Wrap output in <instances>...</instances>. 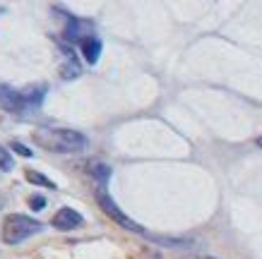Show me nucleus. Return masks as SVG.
<instances>
[{"label":"nucleus","mask_w":262,"mask_h":259,"mask_svg":"<svg viewBox=\"0 0 262 259\" xmlns=\"http://www.w3.org/2000/svg\"><path fill=\"white\" fill-rule=\"evenodd\" d=\"M0 209H3V197H0Z\"/></svg>","instance_id":"14"},{"label":"nucleus","mask_w":262,"mask_h":259,"mask_svg":"<svg viewBox=\"0 0 262 259\" xmlns=\"http://www.w3.org/2000/svg\"><path fill=\"white\" fill-rule=\"evenodd\" d=\"M43 94H46L43 86L17 91V89H10V86L0 84V106L5 110H10V113H29V110H36L41 106Z\"/></svg>","instance_id":"3"},{"label":"nucleus","mask_w":262,"mask_h":259,"mask_svg":"<svg viewBox=\"0 0 262 259\" xmlns=\"http://www.w3.org/2000/svg\"><path fill=\"white\" fill-rule=\"evenodd\" d=\"M92 173L96 175V180H99V185H106V180L111 178V166L94 163V166H92Z\"/></svg>","instance_id":"9"},{"label":"nucleus","mask_w":262,"mask_h":259,"mask_svg":"<svg viewBox=\"0 0 262 259\" xmlns=\"http://www.w3.org/2000/svg\"><path fill=\"white\" fill-rule=\"evenodd\" d=\"M51 223H53L56 230H75V228H80L82 223H84V219H82L80 211H75V209H70V206H63V209L53 216Z\"/></svg>","instance_id":"5"},{"label":"nucleus","mask_w":262,"mask_h":259,"mask_svg":"<svg viewBox=\"0 0 262 259\" xmlns=\"http://www.w3.org/2000/svg\"><path fill=\"white\" fill-rule=\"evenodd\" d=\"M15 168V158L5 147H0V171H12Z\"/></svg>","instance_id":"10"},{"label":"nucleus","mask_w":262,"mask_h":259,"mask_svg":"<svg viewBox=\"0 0 262 259\" xmlns=\"http://www.w3.org/2000/svg\"><path fill=\"white\" fill-rule=\"evenodd\" d=\"M257 147H262V137H260V139H257Z\"/></svg>","instance_id":"13"},{"label":"nucleus","mask_w":262,"mask_h":259,"mask_svg":"<svg viewBox=\"0 0 262 259\" xmlns=\"http://www.w3.org/2000/svg\"><path fill=\"white\" fill-rule=\"evenodd\" d=\"M29 206H32L34 211H41V209L46 206V199H43L41 195H32L29 197Z\"/></svg>","instance_id":"11"},{"label":"nucleus","mask_w":262,"mask_h":259,"mask_svg":"<svg viewBox=\"0 0 262 259\" xmlns=\"http://www.w3.org/2000/svg\"><path fill=\"white\" fill-rule=\"evenodd\" d=\"M43 223L32 216H24V214H10L8 219L3 221V230H0V238L5 245H19L24 240H29L32 236L43 230Z\"/></svg>","instance_id":"2"},{"label":"nucleus","mask_w":262,"mask_h":259,"mask_svg":"<svg viewBox=\"0 0 262 259\" xmlns=\"http://www.w3.org/2000/svg\"><path fill=\"white\" fill-rule=\"evenodd\" d=\"M10 147H12V151H17V154H19V156H24V158H29V156H32V149H27V147H24L22 142H12Z\"/></svg>","instance_id":"12"},{"label":"nucleus","mask_w":262,"mask_h":259,"mask_svg":"<svg viewBox=\"0 0 262 259\" xmlns=\"http://www.w3.org/2000/svg\"><path fill=\"white\" fill-rule=\"evenodd\" d=\"M96 204L101 206V211L106 214V216H111V219L116 221L120 228L133 230V233H144V228L140 226V223H135V221L130 219V216H127V214L123 211L118 204H116V199L106 192V187H103V185H99V187H96Z\"/></svg>","instance_id":"4"},{"label":"nucleus","mask_w":262,"mask_h":259,"mask_svg":"<svg viewBox=\"0 0 262 259\" xmlns=\"http://www.w3.org/2000/svg\"><path fill=\"white\" fill-rule=\"evenodd\" d=\"M80 63H77V58H75V51H72L68 43H63V75L65 79H77L80 77Z\"/></svg>","instance_id":"7"},{"label":"nucleus","mask_w":262,"mask_h":259,"mask_svg":"<svg viewBox=\"0 0 262 259\" xmlns=\"http://www.w3.org/2000/svg\"><path fill=\"white\" fill-rule=\"evenodd\" d=\"M32 137L39 147L53 154H80L89 147V139L84 134L65 127H36Z\"/></svg>","instance_id":"1"},{"label":"nucleus","mask_w":262,"mask_h":259,"mask_svg":"<svg viewBox=\"0 0 262 259\" xmlns=\"http://www.w3.org/2000/svg\"><path fill=\"white\" fill-rule=\"evenodd\" d=\"M24 178H27L29 182H34V185H41V187H48V190H56L58 187L56 182L48 180L46 175H41L39 171H27V173H24Z\"/></svg>","instance_id":"8"},{"label":"nucleus","mask_w":262,"mask_h":259,"mask_svg":"<svg viewBox=\"0 0 262 259\" xmlns=\"http://www.w3.org/2000/svg\"><path fill=\"white\" fill-rule=\"evenodd\" d=\"M77 46H80L82 58H84L89 65L99 63V58H101V41L96 39V36H87V39H82Z\"/></svg>","instance_id":"6"}]
</instances>
